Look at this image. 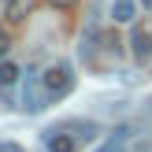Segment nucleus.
<instances>
[{"label":"nucleus","instance_id":"nucleus-7","mask_svg":"<svg viewBox=\"0 0 152 152\" xmlns=\"http://www.w3.org/2000/svg\"><path fill=\"white\" fill-rule=\"evenodd\" d=\"M26 11H30V0H11V4H7V22H22L26 19Z\"/></svg>","mask_w":152,"mask_h":152},{"label":"nucleus","instance_id":"nucleus-1","mask_svg":"<svg viewBox=\"0 0 152 152\" xmlns=\"http://www.w3.org/2000/svg\"><path fill=\"white\" fill-rule=\"evenodd\" d=\"M41 82H45V89H48V100H59V96H67L74 89V71H71V63H52V67H45V74H41Z\"/></svg>","mask_w":152,"mask_h":152},{"label":"nucleus","instance_id":"nucleus-9","mask_svg":"<svg viewBox=\"0 0 152 152\" xmlns=\"http://www.w3.org/2000/svg\"><path fill=\"white\" fill-rule=\"evenodd\" d=\"M74 4H78V0H52V7H56V11H71Z\"/></svg>","mask_w":152,"mask_h":152},{"label":"nucleus","instance_id":"nucleus-12","mask_svg":"<svg viewBox=\"0 0 152 152\" xmlns=\"http://www.w3.org/2000/svg\"><path fill=\"white\" fill-rule=\"evenodd\" d=\"M145 7H152V0H145Z\"/></svg>","mask_w":152,"mask_h":152},{"label":"nucleus","instance_id":"nucleus-4","mask_svg":"<svg viewBox=\"0 0 152 152\" xmlns=\"http://www.w3.org/2000/svg\"><path fill=\"white\" fill-rule=\"evenodd\" d=\"M130 48H134V59H137V63L152 59V34H148V30H134V37H130Z\"/></svg>","mask_w":152,"mask_h":152},{"label":"nucleus","instance_id":"nucleus-6","mask_svg":"<svg viewBox=\"0 0 152 152\" xmlns=\"http://www.w3.org/2000/svg\"><path fill=\"white\" fill-rule=\"evenodd\" d=\"M19 63H11V59H0V86H15L19 82Z\"/></svg>","mask_w":152,"mask_h":152},{"label":"nucleus","instance_id":"nucleus-2","mask_svg":"<svg viewBox=\"0 0 152 152\" xmlns=\"http://www.w3.org/2000/svg\"><path fill=\"white\" fill-rule=\"evenodd\" d=\"M45 100H48V89H45L41 74H26V82H22V108L26 111H41Z\"/></svg>","mask_w":152,"mask_h":152},{"label":"nucleus","instance_id":"nucleus-10","mask_svg":"<svg viewBox=\"0 0 152 152\" xmlns=\"http://www.w3.org/2000/svg\"><path fill=\"white\" fill-rule=\"evenodd\" d=\"M96 152H119V145H115V141H108V145H100Z\"/></svg>","mask_w":152,"mask_h":152},{"label":"nucleus","instance_id":"nucleus-3","mask_svg":"<svg viewBox=\"0 0 152 152\" xmlns=\"http://www.w3.org/2000/svg\"><path fill=\"white\" fill-rule=\"evenodd\" d=\"M45 148H48V152H74L78 141H74L67 130H48V134H45Z\"/></svg>","mask_w":152,"mask_h":152},{"label":"nucleus","instance_id":"nucleus-5","mask_svg":"<svg viewBox=\"0 0 152 152\" xmlns=\"http://www.w3.org/2000/svg\"><path fill=\"white\" fill-rule=\"evenodd\" d=\"M111 19H115L119 26L134 22L137 19V0H115V4H111Z\"/></svg>","mask_w":152,"mask_h":152},{"label":"nucleus","instance_id":"nucleus-8","mask_svg":"<svg viewBox=\"0 0 152 152\" xmlns=\"http://www.w3.org/2000/svg\"><path fill=\"white\" fill-rule=\"evenodd\" d=\"M7 48H11V37H7V30H0V59L7 56Z\"/></svg>","mask_w":152,"mask_h":152},{"label":"nucleus","instance_id":"nucleus-11","mask_svg":"<svg viewBox=\"0 0 152 152\" xmlns=\"http://www.w3.org/2000/svg\"><path fill=\"white\" fill-rule=\"evenodd\" d=\"M0 152H22L19 145H0Z\"/></svg>","mask_w":152,"mask_h":152}]
</instances>
